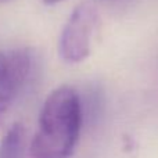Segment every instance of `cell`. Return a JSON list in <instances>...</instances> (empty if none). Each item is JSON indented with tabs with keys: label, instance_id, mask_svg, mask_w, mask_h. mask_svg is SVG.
<instances>
[{
	"label": "cell",
	"instance_id": "obj_1",
	"mask_svg": "<svg viewBox=\"0 0 158 158\" xmlns=\"http://www.w3.org/2000/svg\"><path fill=\"white\" fill-rule=\"evenodd\" d=\"M82 129V103L78 92L60 86L44 100L39 126L29 146V158H69Z\"/></svg>",
	"mask_w": 158,
	"mask_h": 158
},
{
	"label": "cell",
	"instance_id": "obj_2",
	"mask_svg": "<svg viewBox=\"0 0 158 158\" xmlns=\"http://www.w3.org/2000/svg\"><path fill=\"white\" fill-rule=\"evenodd\" d=\"M98 21L97 8L92 3H81L74 8L58 42L60 56L67 63H81L90 54L92 38Z\"/></svg>",
	"mask_w": 158,
	"mask_h": 158
},
{
	"label": "cell",
	"instance_id": "obj_3",
	"mask_svg": "<svg viewBox=\"0 0 158 158\" xmlns=\"http://www.w3.org/2000/svg\"><path fill=\"white\" fill-rule=\"evenodd\" d=\"M32 71V56L27 49L0 50V125Z\"/></svg>",
	"mask_w": 158,
	"mask_h": 158
},
{
	"label": "cell",
	"instance_id": "obj_4",
	"mask_svg": "<svg viewBox=\"0 0 158 158\" xmlns=\"http://www.w3.org/2000/svg\"><path fill=\"white\" fill-rule=\"evenodd\" d=\"M25 128L15 122L3 136L0 142V158H24Z\"/></svg>",
	"mask_w": 158,
	"mask_h": 158
},
{
	"label": "cell",
	"instance_id": "obj_5",
	"mask_svg": "<svg viewBox=\"0 0 158 158\" xmlns=\"http://www.w3.org/2000/svg\"><path fill=\"white\" fill-rule=\"evenodd\" d=\"M44 4H57V3L63 2V0H42Z\"/></svg>",
	"mask_w": 158,
	"mask_h": 158
},
{
	"label": "cell",
	"instance_id": "obj_6",
	"mask_svg": "<svg viewBox=\"0 0 158 158\" xmlns=\"http://www.w3.org/2000/svg\"><path fill=\"white\" fill-rule=\"evenodd\" d=\"M0 2H6V0H0Z\"/></svg>",
	"mask_w": 158,
	"mask_h": 158
}]
</instances>
